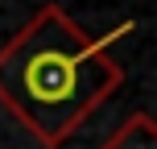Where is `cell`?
<instances>
[{
	"label": "cell",
	"mask_w": 157,
	"mask_h": 149,
	"mask_svg": "<svg viewBox=\"0 0 157 149\" xmlns=\"http://www.w3.org/2000/svg\"><path fill=\"white\" fill-rule=\"evenodd\" d=\"M132 25L87 37L58 4H46L4 50H0V104L37 137L58 145L116 91L120 66L108 46Z\"/></svg>",
	"instance_id": "cell-1"
},
{
	"label": "cell",
	"mask_w": 157,
	"mask_h": 149,
	"mask_svg": "<svg viewBox=\"0 0 157 149\" xmlns=\"http://www.w3.org/2000/svg\"><path fill=\"white\" fill-rule=\"evenodd\" d=\"M99 149H157V128H153V120L145 116V112H136V116H128Z\"/></svg>",
	"instance_id": "cell-2"
}]
</instances>
